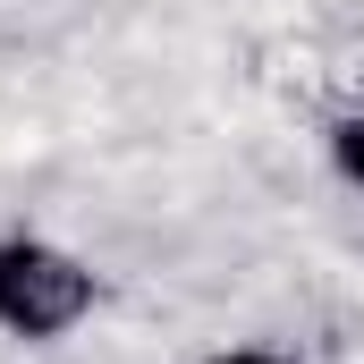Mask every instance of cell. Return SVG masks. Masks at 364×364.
I'll return each instance as SVG.
<instances>
[{
	"instance_id": "obj_1",
	"label": "cell",
	"mask_w": 364,
	"mask_h": 364,
	"mask_svg": "<svg viewBox=\"0 0 364 364\" xmlns=\"http://www.w3.org/2000/svg\"><path fill=\"white\" fill-rule=\"evenodd\" d=\"M102 305V272L77 246L43 237V229H9L0 237V339L51 348L68 331H85Z\"/></svg>"
},
{
	"instance_id": "obj_2",
	"label": "cell",
	"mask_w": 364,
	"mask_h": 364,
	"mask_svg": "<svg viewBox=\"0 0 364 364\" xmlns=\"http://www.w3.org/2000/svg\"><path fill=\"white\" fill-rule=\"evenodd\" d=\"M322 153H331V170L348 186H364V110H339V119L322 127Z\"/></svg>"
},
{
	"instance_id": "obj_3",
	"label": "cell",
	"mask_w": 364,
	"mask_h": 364,
	"mask_svg": "<svg viewBox=\"0 0 364 364\" xmlns=\"http://www.w3.org/2000/svg\"><path fill=\"white\" fill-rule=\"evenodd\" d=\"M203 364H296V356H279V348H212Z\"/></svg>"
}]
</instances>
